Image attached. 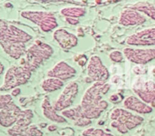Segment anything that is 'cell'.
I'll list each match as a JSON object with an SVG mask.
<instances>
[{
	"instance_id": "obj_19",
	"label": "cell",
	"mask_w": 155,
	"mask_h": 136,
	"mask_svg": "<svg viewBox=\"0 0 155 136\" xmlns=\"http://www.w3.org/2000/svg\"><path fill=\"white\" fill-rule=\"evenodd\" d=\"M41 107H42L43 114L46 119H48L54 123H56V124L66 123V118L64 117L62 114H58V113L54 108L53 104H51V102L48 97H45L43 100Z\"/></svg>"
},
{
	"instance_id": "obj_2",
	"label": "cell",
	"mask_w": 155,
	"mask_h": 136,
	"mask_svg": "<svg viewBox=\"0 0 155 136\" xmlns=\"http://www.w3.org/2000/svg\"><path fill=\"white\" fill-rule=\"evenodd\" d=\"M111 89L108 83L97 82L93 84L84 94L81 104L78 105L83 117L86 119H98L101 114L107 109L109 104L104 100L105 95Z\"/></svg>"
},
{
	"instance_id": "obj_15",
	"label": "cell",
	"mask_w": 155,
	"mask_h": 136,
	"mask_svg": "<svg viewBox=\"0 0 155 136\" xmlns=\"http://www.w3.org/2000/svg\"><path fill=\"white\" fill-rule=\"evenodd\" d=\"M54 39L64 50H70L78 45V38L73 33L68 32L64 28H58L53 34Z\"/></svg>"
},
{
	"instance_id": "obj_18",
	"label": "cell",
	"mask_w": 155,
	"mask_h": 136,
	"mask_svg": "<svg viewBox=\"0 0 155 136\" xmlns=\"http://www.w3.org/2000/svg\"><path fill=\"white\" fill-rule=\"evenodd\" d=\"M61 113H62V115L64 117L73 121V123L76 126L85 127V126H88V125H90L92 124V120L83 117L78 105L74 107V108L66 109V110H64V111H63Z\"/></svg>"
},
{
	"instance_id": "obj_1",
	"label": "cell",
	"mask_w": 155,
	"mask_h": 136,
	"mask_svg": "<svg viewBox=\"0 0 155 136\" xmlns=\"http://www.w3.org/2000/svg\"><path fill=\"white\" fill-rule=\"evenodd\" d=\"M33 38L32 35L23 29L0 20V45L4 52L15 60H18L26 54L25 44Z\"/></svg>"
},
{
	"instance_id": "obj_26",
	"label": "cell",
	"mask_w": 155,
	"mask_h": 136,
	"mask_svg": "<svg viewBox=\"0 0 155 136\" xmlns=\"http://www.w3.org/2000/svg\"><path fill=\"white\" fill-rule=\"evenodd\" d=\"M65 21L70 24V25H75L79 23V19L77 18H72V17H66L65 18Z\"/></svg>"
},
{
	"instance_id": "obj_5",
	"label": "cell",
	"mask_w": 155,
	"mask_h": 136,
	"mask_svg": "<svg viewBox=\"0 0 155 136\" xmlns=\"http://www.w3.org/2000/svg\"><path fill=\"white\" fill-rule=\"evenodd\" d=\"M32 72L24 65L11 66L5 73L4 83L0 87L1 92L13 90L18 86L26 84L31 78Z\"/></svg>"
},
{
	"instance_id": "obj_21",
	"label": "cell",
	"mask_w": 155,
	"mask_h": 136,
	"mask_svg": "<svg viewBox=\"0 0 155 136\" xmlns=\"http://www.w3.org/2000/svg\"><path fill=\"white\" fill-rule=\"evenodd\" d=\"M63 86H64V81L53 77H47L41 84V87L45 93L54 92L56 90L61 89Z\"/></svg>"
},
{
	"instance_id": "obj_16",
	"label": "cell",
	"mask_w": 155,
	"mask_h": 136,
	"mask_svg": "<svg viewBox=\"0 0 155 136\" xmlns=\"http://www.w3.org/2000/svg\"><path fill=\"white\" fill-rule=\"evenodd\" d=\"M33 118L34 114L31 110H22L16 123L11 128L8 129L7 134L11 136H19L27 127L31 125Z\"/></svg>"
},
{
	"instance_id": "obj_24",
	"label": "cell",
	"mask_w": 155,
	"mask_h": 136,
	"mask_svg": "<svg viewBox=\"0 0 155 136\" xmlns=\"http://www.w3.org/2000/svg\"><path fill=\"white\" fill-rule=\"evenodd\" d=\"M44 134L35 124H31L19 136H43Z\"/></svg>"
},
{
	"instance_id": "obj_7",
	"label": "cell",
	"mask_w": 155,
	"mask_h": 136,
	"mask_svg": "<svg viewBox=\"0 0 155 136\" xmlns=\"http://www.w3.org/2000/svg\"><path fill=\"white\" fill-rule=\"evenodd\" d=\"M21 16L36 25L41 31L50 32L58 26V23L54 15L48 11L39 10H25L21 12Z\"/></svg>"
},
{
	"instance_id": "obj_10",
	"label": "cell",
	"mask_w": 155,
	"mask_h": 136,
	"mask_svg": "<svg viewBox=\"0 0 155 136\" xmlns=\"http://www.w3.org/2000/svg\"><path fill=\"white\" fill-rule=\"evenodd\" d=\"M78 93L79 85L76 82H70L60 94L57 100L53 104L55 111L63 112L66 109H69L70 106L74 104Z\"/></svg>"
},
{
	"instance_id": "obj_30",
	"label": "cell",
	"mask_w": 155,
	"mask_h": 136,
	"mask_svg": "<svg viewBox=\"0 0 155 136\" xmlns=\"http://www.w3.org/2000/svg\"><path fill=\"white\" fill-rule=\"evenodd\" d=\"M0 67H1V70H0V74L2 75V74L4 73V68H5V67H4V65H3V63H2V62L0 63Z\"/></svg>"
},
{
	"instance_id": "obj_22",
	"label": "cell",
	"mask_w": 155,
	"mask_h": 136,
	"mask_svg": "<svg viewBox=\"0 0 155 136\" xmlns=\"http://www.w3.org/2000/svg\"><path fill=\"white\" fill-rule=\"evenodd\" d=\"M60 14L66 17H72V18H79L84 16L86 14V9L82 6H66L61 9Z\"/></svg>"
},
{
	"instance_id": "obj_29",
	"label": "cell",
	"mask_w": 155,
	"mask_h": 136,
	"mask_svg": "<svg viewBox=\"0 0 155 136\" xmlns=\"http://www.w3.org/2000/svg\"><path fill=\"white\" fill-rule=\"evenodd\" d=\"M57 125H50V126H48V131H50V132H54V131H55V130H57Z\"/></svg>"
},
{
	"instance_id": "obj_6",
	"label": "cell",
	"mask_w": 155,
	"mask_h": 136,
	"mask_svg": "<svg viewBox=\"0 0 155 136\" xmlns=\"http://www.w3.org/2000/svg\"><path fill=\"white\" fill-rule=\"evenodd\" d=\"M22 110L17 106L11 95H0V124L2 127L11 128L17 121Z\"/></svg>"
},
{
	"instance_id": "obj_27",
	"label": "cell",
	"mask_w": 155,
	"mask_h": 136,
	"mask_svg": "<svg viewBox=\"0 0 155 136\" xmlns=\"http://www.w3.org/2000/svg\"><path fill=\"white\" fill-rule=\"evenodd\" d=\"M120 101H121V99H120L119 95L116 94H114L110 96V102H112V103H119Z\"/></svg>"
},
{
	"instance_id": "obj_25",
	"label": "cell",
	"mask_w": 155,
	"mask_h": 136,
	"mask_svg": "<svg viewBox=\"0 0 155 136\" xmlns=\"http://www.w3.org/2000/svg\"><path fill=\"white\" fill-rule=\"evenodd\" d=\"M124 53H122L121 51H118V50H114L113 52L110 53L109 55V58L114 62V63H121L123 62L124 60Z\"/></svg>"
},
{
	"instance_id": "obj_14",
	"label": "cell",
	"mask_w": 155,
	"mask_h": 136,
	"mask_svg": "<svg viewBox=\"0 0 155 136\" xmlns=\"http://www.w3.org/2000/svg\"><path fill=\"white\" fill-rule=\"evenodd\" d=\"M146 22V16L143 13L134 8L124 10L119 17V24L124 26L139 25Z\"/></svg>"
},
{
	"instance_id": "obj_11",
	"label": "cell",
	"mask_w": 155,
	"mask_h": 136,
	"mask_svg": "<svg viewBox=\"0 0 155 136\" xmlns=\"http://www.w3.org/2000/svg\"><path fill=\"white\" fill-rule=\"evenodd\" d=\"M124 57L136 65H146L155 59V48H133L124 49Z\"/></svg>"
},
{
	"instance_id": "obj_12",
	"label": "cell",
	"mask_w": 155,
	"mask_h": 136,
	"mask_svg": "<svg viewBox=\"0 0 155 136\" xmlns=\"http://www.w3.org/2000/svg\"><path fill=\"white\" fill-rule=\"evenodd\" d=\"M126 44L137 46L155 45V26L145 28L129 35L126 39Z\"/></svg>"
},
{
	"instance_id": "obj_28",
	"label": "cell",
	"mask_w": 155,
	"mask_h": 136,
	"mask_svg": "<svg viewBox=\"0 0 155 136\" xmlns=\"http://www.w3.org/2000/svg\"><path fill=\"white\" fill-rule=\"evenodd\" d=\"M21 94V90L17 87V88H15V89H13L12 90V92H11V95L14 97V96H18L19 95Z\"/></svg>"
},
{
	"instance_id": "obj_23",
	"label": "cell",
	"mask_w": 155,
	"mask_h": 136,
	"mask_svg": "<svg viewBox=\"0 0 155 136\" xmlns=\"http://www.w3.org/2000/svg\"><path fill=\"white\" fill-rule=\"evenodd\" d=\"M83 136H114L111 133H107L99 128H87L82 133Z\"/></svg>"
},
{
	"instance_id": "obj_13",
	"label": "cell",
	"mask_w": 155,
	"mask_h": 136,
	"mask_svg": "<svg viewBox=\"0 0 155 136\" xmlns=\"http://www.w3.org/2000/svg\"><path fill=\"white\" fill-rule=\"evenodd\" d=\"M76 70L65 61H60L47 72V77L57 78L62 81L72 79L76 75Z\"/></svg>"
},
{
	"instance_id": "obj_8",
	"label": "cell",
	"mask_w": 155,
	"mask_h": 136,
	"mask_svg": "<svg viewBox=\"0 0 155 136\" xmlns=\"http://www.w3.org/2000/svg\"><path fill=\"white\" fill-rule=\"evenodd\" d=\"M134 93L142 101L148 104L155 103V83L152 80L137 78L132 85Z\"/></svg>"
},
{
	"instance_id": "obj_17",
	"label": "cell",
	"mask_w": 155,
	"mask_h": 136,
	"mask_svg": "<svg viewBox=\"0 0 155 136\" xmlns=\"http://www.w3.org/2000/svg\"><path fill=\"white\" fill-rule=\"evenodd\" d=\"M124 107L140 114H148L153 112V107L142 101L137 96H128L124 100Z\"/></svg>"
},
{
	"instance_id": "obj_20",
	"label": "cell",
	"mask_w": 155,
	"mask_h": 136,
	"mask_svg": "<svg viewBox=\"0 0 155 136\" xmlns=\"http://www.w3.org/2000/svg\"><path fill=\"white\" fill-rule=\"evenodd\" d=\"M132 8L138 10L143 15L155 20V3L148 1H139L132 5Z\"/></svg>"
},
{
	"instance_id": "obj_3",
	"label": "cell",
	"mask_w": 155,
	"mask_h": 136,
	"mask_svg": "<svg viewBox=\"0 0 155 136\" xmlns=\"http://www.w3.org/2000/svg\"><path fill=\"white\" fill-rule=\"evenodd\" d=\"M53 54L54 49L51 45L37 40L27 49L25 57L21 61V65L25 66L33 73L48 60Z\"/></svg>"
},
{
	"instance_id": "obj_9",
	"label": "cell",
	"mask_w": 155,
	"mask_h": 136,
	"mask_svg": "<svg viewBox=\"0 0 155 136\" xmlns=\"http://www.w3.org/2000/svg\"><path fill=\"white\" fill-rule=\"evenodd\" d=\"M87 75L88 79L94 83H106L110 77L109 70L98 55H92L89 59L87 65Z\"/></svg>"
},
{
	"instance_id": "obj_4",
	"label": "cell",
	"mask_w": 155,
	"mask_h": 136,
	"mask_svg": "<svg viewBox=\"0 0 155 136\" xmlns=\"http://www.w3.org/2000/svg\"><path fill=\"white\" fill-rule=\"evenodd\" d=\"M111 126L116 129L120 134H127L129 131L139 126L144 119L138 115L131 113L127 109L116 108L112 111L110 114Z\"/></svg>"
}]
</instances>
